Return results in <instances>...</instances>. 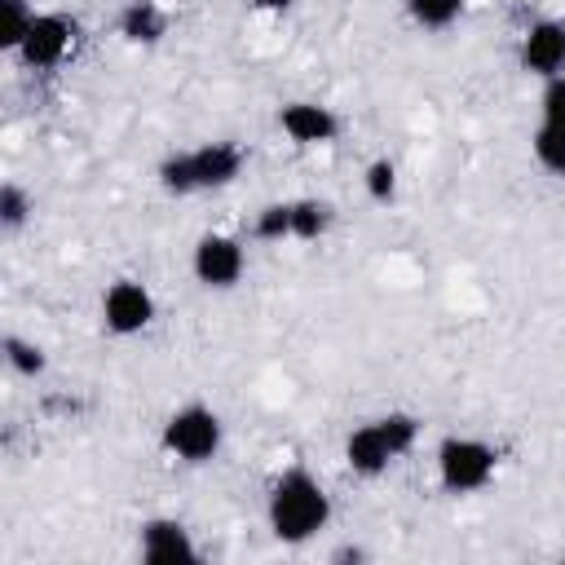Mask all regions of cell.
Listing matches in <instances>:
<instances>
[{
    "mask_svg": "<svg viewBox=\"0 0 565 565\" xmlns=\"http://www.w3.org/2000/svg\"><path fill=\"white\" fill-rule=\"evenodd\" d=\"M0 353H4V366L13 371V375H22V380H35V375H44L49 371V353H44V344H35V340H26V335H4L0 340Z\"/></svg>",
    "mask_w": 565,
    "mask_h": 565,
    "instance_id": "5bb4252c",
    "label": "cell"
},
{
    "mask_svg": "<svg viewBox=\"0 0 565 565\" xmlns=\"http://www.w3.org/2000/svg\"><path fill=\"white\" fill-rule=\"evenodd\" d=\"M31 216H35L31 190L18 185V181H4V185H0V230H4V234H18Z\"/></svg>",
    "mask_w": 565,
    "mask_h": 565,
    "instance_id": "ac0fdd59",
    "label": "cell"
},
{
    "mask_svg": "<svg viewBox=\"0 0 565 565\" xmlns=\"http://www.w3.org/2000/svg\"><path fill=\"white\" fill-rule=\"evenodd\" d=\"M221 441H225V424L221 415L207 406V402H185L177 406L163 428H159V446L163 455H172L177 463H190V468H203L221 455Z\"/></svg>",
    "mask_w": 565,
    "mask_h": 565,
    "instance_id": "5b68a950",
    "label": "cell"
},
{
    "mask_svg": "<svg viewBox=\"0 0 565 565\" xmlns=\"http://www.w3.org/2000/svg\"><path fill=\"white\" fill-rule=\"evenodd\" d=\"M137 556L146 565H194L199 561V543H194L185 521H177V516H146L137 525Z\"/></svg>",
    "mask_w": 565,
    "mask_h": 565,
    "instance_id": "9c48e42d",
    "label": "cell"
},
{
    "mask_svg": "<svg viewBox=\"0 0 565 565\" xmlns=\"http://www.w3.org/2000/svg\"><path fill=\"white\" fill-rule=\"evenodd\" d=\"M154 322V296L146 282L137 278H115L106 291H102V327L119 340L128 335H141L146 327Z\"/></svg>",
    "mask_w": 565,
    "mask_h": 565,
    "instance_id": "ba28073f",
    "label": "cell"
},
{
    "mask_svg": "<svg viewBox=\"0 0 565 565\" xmlns=\"http://www.w3.org/2000/svg\"><path fill=\"white\" fill-rule=\"evenodd\" d=\"M247 4H252L256 13H287L296 0H247Z\"/></svg>",
    "mask_w": 565,
    "mask_h": 565,
    "instance_id": "7402d4cb",
    "label": "cell"
},
{
    "mask_svg": "<svg viewBox=\"0 0 565 565\" xmlns=\"http://www.w3.org/2000/svg\"><path fill=\"white\" fill-rule=\"evenodd\" d=\"M243 163H247L243 146H234V141H203V146H190V150L168 154L154 177H159V185H163L168 194L185 199V194H203V190H225V185H234L238 172H243Z\"/></svg>",
    "mask_w": 565,
    "mask_h": 565,
    "instance_id": "3957f363",
    "label": "cell"
},
{
    "mask_svg": "<svg viewBox=\"0 0 565 565\" xmlns=\"http://www.w3.org/2000/svg\"><path fill=\"white\" fill-rule=\"evenodd\" d=\"M530 150H534V163L552 177H565V124L556 119H539L534 137H530Z\"/></svg>",
    "mask_w": 565,
    "mask_h": 565,
    "instance_id": "9a60e30c",
    "label": "cell"
},
{
    "mask_svg": "<svg viewBox=\"0 0 565 565\" xmlns=\"http://www.w3.org/2000/svg\"><path fill=\"white\" fill-rule=\"evenodd\" d=\"M190 274L207 291H230L247 274V247L234 234H221V230L199 234L194 247H190Z\"/></svg>",
    "mask_w": 565,
    "mask_h": 565,
    "instance_id": "8992f818",
    "label": "cell"
},
{
    "mask_svg": "<svg viewBox=\"0 0 565 565\" xmlns=\"http://www.w3.org/2000/svg\"><path fill=\"white\" fill-rule=\"evenodd\" d=\"M35 22V4L31 0H0V53H18V44L26 40Z\"/></svg>",
    "mask_w": 565,
    "mask_h": 565,
    "instance_id": "e0dca14e",
    "label": "cell"
},
{
    "mask_svg": "<svg viewBox=\"0 0 565 565\" xmlns=\"http://www.w3.org/2000/svg\"><path fill=\"white\" fill-rule=\"evenodd\" d=\"M335 225V207L327 199H291V243H318Z\"/></svg>",
    "mask_w": 565,
    "mask_h": 565,
    "instance_id": "4fadbf2b",
    "label": "cell"
},
{
    "mask_svg": "<svg viewBox=\"0 0 565 565\" xmlns=\"http://www.w3.org/2000/svg\"><path fill=\"white\" fill-rule=\"evenodd\" d=\"M516 66L534 79H552L565 71V22L561 18H534L516 40Z\"/></svg>",
    "mask_w": 565,
    "mask_h": 565,
    "instance_id": "30bf717a",
    "label": "cell"
},
{
    "mask_svg": "<svg viewBox=\"0 0 565 565\" xmlns=\"http://www.w3.org/2000/svg\"><path fill=\"white\" fill-rule=\"evenodd\" d=\"M539 119H556L565 124V71L543 79V97H539Z\"/></svg>",
    "mask_w": 565,
    "mask_h": 565,
    "instance_id": "44dd1931",
    "label": "cell"
},
{
    "mask_svg": "<svg viewBox=\"0 0 565 565\" xmlns=\"http://www.w3.org/2000/svg\"><path fill=\"white\" fill-rule=\"evenodd\" d=\"M362 190H366V199H371V203L388 207V203L397 199V163H393L388 154L371 159V163L362 168Z\"/></svg>",
    "mask_w": 565,
    "mask_h": 565,
    "instance_id": "ffe728a7",
    "label": "cell"
},
{
    "mask_svg": "<svg viewBox=\"0 0 565 565\" xmlns=\"http://www.w3.org/2000/svg\"><path fill=\"white\" fill-rule=\"evenodd\" d=\"M252 238L256 243H291V199L265 203L252 221Z\"/></svg>",
    "mask_w": 565,
    "mask_h": 565,
    "instance_id": "d6986e66",
    "label": "cell"
},
{
    "mask_svg": "<svg viewBox=\"0 0 565 565\" xmlns=\"http://www.w3.org/2000/svg\"><path fill=\"white\" fill-rule=\"evenodd\" d=\"M115 31L124 44H137V49H150L159 44L168 31H172V13L159 4V0H128L115 18Z\"/></svg>",
    "mask_w": 565,
    "mask_h": 565,
    "instance_id": "7c38bea8",
    "label": "cell"
},
{
    "mask_svg": "<svg viewBox=\"0 0 565 565\" xmlns=\"http://www.w3.org/2000/svg\"><path fill=\"white\" fill-rule=\"evenodd\" d=\"M433 468H437V486L455 499L463 494H481L494 472H499V450L486 437L472 433H446L433 450Z\"/></svg>",
    "mask_w": 565,
    "mask_h": 565,
    "instance_id": "277c9868",
    "label": "cell"
},
{
    "mask_svg": "<svg viewBox=\"0 0 565 565\" xmlns=\"http://www.w3.org/2000/svg\"><path fill=\"white\" fill-rule=\"evenodd\" d=\"M463 4L468 0H402L406 18L419 26V31H446L463 18Z\"/></svg>",
    "mask_w": 565,
    "mask_h": 565,
    "instance_id": "2e32d148",
    "label": "cell"
},
{
    "mask_svg": "<svg viewBox=\"0 0 565 565\" xmlns=\"http://www.w3.org/2000/svg\"><path fill=\"white\" fill-rule=\"evenodd\" d=\"M278 128L296 146H331L340 137V115L331 106H322V102L296 97V102L278 106Z\"/></svg>",
    "mask_w": 565,
    "mask_h": 565,
    "instance_id": "8fae6325",
    "label": "cell"
},
{
    "mask_svg": "<svg viewBox=\"0 0 565 565\" xmlns=\"http://www.w3.org/2000/svg\"><path fill=\"white\" fill-rule=\"evenodd\" d=\"M75 35H79L75 18H66V13H35V22H31V31H26V40L18 44L13 57L26 71H57L71 57Z\"/></svg>",
    "mask_w": 565,
    "mask_h": 565,
    "instance_id": "52a82bcc",
    "label": "cell"
},
{
    "mask_svg": "<svg viewBox=\"0 0 565 565\" xmlns=\"http://www.w3.org/2000/svg\"><path fill=\"white\" fill-rule=\"evenodd\" d=\"M327 521H331V494L309 468L296 463L274 477V486L265 494V525L278 543L300 547L318 530H327Z\"/></svg>",
    "mask_w": 565,
    "mask_h": 565,
    "instance_id": "6da1fadb",
    "label": "cell"
},
{
    "mask_svg": "<svg viewBox=\"0 0 565 565\" xmlns=\"http://www.w3.org/2000/svg\"><path fill=\"white\" fill-rule=\"evenodd\" d=\"M331 561H366V552L362 547H335Z\"/></svg>",
    "mask_w": 565,
    "mask_h": 565,
    "instance_id": "603a6c76",
    "label": "cell"
},
{
    "mask_svg": "<svg viewBox=\"0 0 565 565\" xmlns=\"http://www.w3.org/2000/svg\"><path fill=\"white\" fill-rule=\"evenodd\" d=\"M419 441V415L411 411H388V415H375L366 424H358L349 437H344V468L362 481H375L384 477L402 455H411Z\"/></svg>",
    "mask_w": 565,
    "mask_h": 565,
    "instance_id": "7a4b0ae2",
    "label": "cell"
}]
</instances>
